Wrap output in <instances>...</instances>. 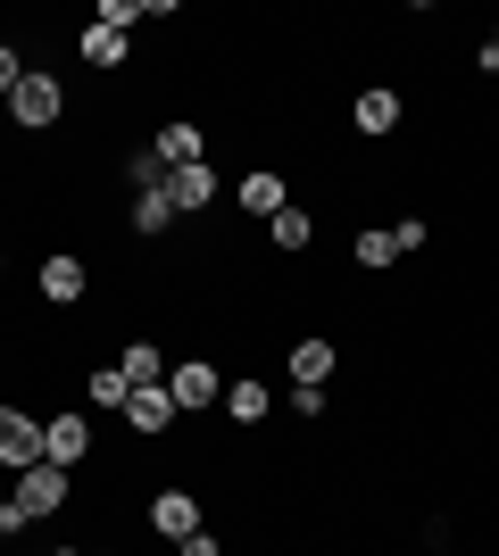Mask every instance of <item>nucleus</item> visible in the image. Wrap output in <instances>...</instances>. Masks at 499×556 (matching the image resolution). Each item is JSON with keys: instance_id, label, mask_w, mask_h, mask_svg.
I'll return each instance as SVG.
<instances>
[{"instance_id": "nucleus-4", "label": "nucleus", "mask_w": 499, "mask_h": 556, "mask_svg": "<svg viewBox=\"0 0 499 556\" xmlns=\"http://www.w3.org/2000/svg\"><path fill=\"white\" fill-rule=\"evenodd\" d=\"M150 532L166 540V548H184L191 532H200V490H184V482H166V490H150Z\"/></svg>"}, {"instance_id": "nucleus-21", "label": "nucleus", "mask_w": 499, "mask_h": 556, "mask_svg": "<svg viewBox=\"0 0 499 556\" xmlns=\"http://www.w3.org/2000/svg\"><path fill=\"white\" fill-rule=\"evenodd\" d=\"M134 232H142V241L175 232V200H166V191H142V200H134Z\"/></svg>"}, {"instance_id": "nucleus-9", "label": "nucleus", "mask_w": 499, "mask_h": 556, "mask_svg": "<svg viewBox=\"0 0 499 556\" xmlns=\"http://www.w3.org/2000/svg\"><path fill=\"white\" fill-rule=\"evenodd\" d=\"M400 116H408V100L391 92V84H366V92L350 100V125H358V134H366V141H383V134H400Z\"/></svg>"}, {"instance_id": "nucleus-25", "label": "nucleus", "mask_w": 499, "mask_h": 556, "mask_svg": "<svg viewBox=\"0 0 499 556\" xmlns=\"http://www.w3.org/2000/svg\"><path fill=\"white\" fill-rule=\"evenodd\" d=\"M175 556H225V540H216L209 523H200V532H191V540H184V548H175Z\"/></svg>"}, {"instance_id": "nucleus-23", "label": "nucleus", "mask_w": 499, "mask_h": 556, "mask_svg": "<svg viewBox=\"0 0 499 556\" xmlns=\"http://www.w3.org/2000/svg\"><path fill=\"white\" fill-rule=\"evenodd\" d=\"M25 75H34V67H25V50H17V42H0V100H9V92H17V84H25Z\"/></svg>"}, {"instance_id": "nucleus-12", "label": "nucleus", "mask_w": 499, "mask_h": 556, "mask_svg": "<svg viewBox=\"0 0 499 556\" xmlns=\"http://www.w3.org/2000/svg\"><path fill=\"white\" fill-rule=\"evenodd\" d=\"M175 416H184V407H175V391H166V382H159V391H134V399H125V424H134L142 441H159Z\"/></svg>"}, {"instance_id": "nucleus-6", "label": "nucleus", "mask_w": 499, "mask_h": 556, "mask_svg": "<svg viewBox=\"0 0 499 556\" xmlns=\"http://www.w3.org/2000/svg\"><path fill=\"white\" fill-rule=\"evenodd\" d=\"M234 208L241 216H259V225H275V216L291 208V184H284V166H250L234 184Z\"/></svg>"}, {"instance_id": "nucleus-29", "label": "nucleus", "mask_w": 499, "mask_h": 556, "mask_svg": "<svg viewBox=\"0 0 499 556\" xmlns=\"http://www.w3.org/2000/svg\"><path fill=\"white\" fill-rule=\"evenodd\" d=\"M92 556H100V548H92Z\"/></svg>"}, {"instance_id": "nucleus-2", "label": "nucleus", "mask_w": 499, "mask_h": 556, "mask_svg": "<svg viewBox=\"0 0 499 556\" xmlns=\"http://www.w3.org/2000/svg\"><path fill=\"white\" fill-rule=\"evenodd\" d=\"M166 391H175L184 416H200V407H225V374H216V357H175V366H166Z\"/></svg>"}, {"instance_id": "nucleus-11", "label": "nucleus", "mask_w": 499, "mask_h": 556, "mask_svg": "<svg viewBox=\"0 0 499 556\" xmlns=\"http://www.w3.org/2000/svg\"><path fill=\"white\" fill-rule=\"evenodd\" d=\"M150 150H159L166 166H200V159H209V134H200L191 116H166L159 134H150Z\"/></svg>"}, {"instance_id": "nucleus-20", "label": "nucleus", "mask_w": 499, "mask_h": 556, "mask_svg": "<svg viewBox=\"0 0 499 556\" xmlns=\"http://www.w3.org/2000/svg\"><path fill=\"white\" fill-rule=\"evenodd\" d=\"M84 399H92V407H117V416H125V399H134V382H125L117 366H92V374H84Z\"/></svg>"}, {"instance_id": "nucleus-8", "label": "nucleus", "mask_w": 499, "mask_h": 556, "mask_svg": "<svg viewBox=\"0 0 499 556\" xmlns=\"http://www.w3.org/2000/svg\"><path fill=\"white\" fill-rule=\"evenodd\" d=\"M216 191H225L216 159H200V166H175V175H166V200H175V216H200V208H216Z\"/></svg>"}, {"instance_id": "nucleus-26", "label": "nucleus", "mask_w": 499, "mask_h": 556, "mask_svg": "<svg viewBox=\"0 0 499 556\" xmlns=\"http://www.w3.org/2000/svg\"><path fill=\"white\" fill-rule=\"evenodd\" d=\"M50 556H92V548H50Z\"/></svg>"}, {"instance_id": "nucleus-17", "label": "nucleus", "mask_w": 499, "mask_h": 556, "mask_svg": "<svg viewBox=\"0 0 499 556\" xmlns=\"http://www.w3.org/2000/svg\"><path fill=\"white\" fill-rule=\"evenodd\" d=\"M266 407H275V399H266V382H259V374L225 382V424H241V432H250V424H266Z\"/></svg>"}, {"instance_id": "nucleus-3", "label": "nucleus", "mask_w": 499, "mask_h": 556, "mask_svg": "<svg viewBox=\"0 0 499 556\" xmlns=\"http://www.w3.org/2000/svg\"><path fill=\"white\" fill-rule=\"evenodd\" d=\"M9 498H17V507L34 515V523H42V515H59V507L75 498V473L42 457V465H25V473H17V490H9Z\"/></svg>"}, {"instance_id": "nucleus-1", "label": "nucleus", "mask_w": 499, "mask_h": 556, "mask_svg": "<svg viewBox=\"0 0 499 556\" xmlns=\"http://www.w3.org/2000/svg\"><path fill=\"white\" fill-rule=\"evenodd\" d=\"M59 116H67V84H59V75L34 67L17 92H9V125H17V134H50Z\"/></svg>"}, {"instance_id": "nucleus-15", "label": "nucleus", "mask_w": 499, "mask_h": 556, "mask_svg": "<svg viewBox=\"0 0 499 556\" xmlns=\"http://www.w3.org/2000/svg\"><path fill=\"white\" fill-rule=\"evenodd\" d=\"M75 50H84V67H125V59H134V42H125L117 25H84V34H75Z\"/></svg>"}, {"instance_id": "nucleus-16", "label": "nucleus", "mask_w": 499, "mask_h": 556, "mask_svg": "<svg viewBox=\"0 0 499 556\" xmlns=\"http://www.w3.org/2000/svg\"><path fill=\"white\" fill-rule=\"evenodd\" d=\"M350 257H358V275H391V266H400V241H391V225H358Z\"/></svg>"}, {"instance_id": "nucleus-14", "label": "nucleus", "mask_w": 499, "mask_h": 556, "mask_svg": "<svg viewBox=\"0 0 499 556\" xmlns=\"http://www.w3.org/2000/svg\"><path fill=\"white\" fill-rule=\"evenodd\" d=\"M166 366H175V357H166L159 341H125V357H117V374L134 382V391H159V382H166Z\"/></svg>"}, {"instance_id": "nucleus-13", "label": "nucleus", "mask_w": 499, "mask_h": 556, "mask_svg": "<svg viewBox=\"0 0 499 556\" xmlns=\"http://www.w3.org/2000/svg\"><path fill=\"white\" fill-rule=\"evenodd\" d=\"M333 366H341V349H333L325 332L291 341V382H316V391H325V382H333Z\"/></svg>"}, {"instance_id": "nucleus-28", "label": "nucleus", "mask_w": 499, "mask_h": 556, "mask_svg": "<svg viewBox=\"0 0 499 556\" xmlns=\"http://www.w3.org/2000/svg\"><path fill=\"white\" fill-rule=\"evenodd\" d=\"M0 275H9V250H0Z\"/></svg>"}, {"instance_id": "nucleus-7", "label": "nucleus", "mask_w": 499, "mask_h": 556, "mask_svg": "<svg viewBox=\"0 0 499 556\" xmlns=\"http://www.w3.org/2000/svg\"><path fill=\"white\" fill-rule=\"evenodd\" d=\"M34 291H42L50 307H75L84 291H92V266H84L75 250H50V257H42V275H34Z\"/></svg>"}, {"instance_id": "nucleus-10", "label": "nucleus", "mask_w": 499, "mask_h": 556, "mask_svg": "<svg viewBox=\"0 0 499 556\" xmlns=\"http://www.w3.org/2000/svg\"><path fill=\"white\" fill-rule=\"evenodd\" d=\"M42 457L75 473V465L92 457V424H84V416H67V407H59V416H42Z\"/></svg>"}, {"instance_id": "nucleus-22", "label": "nucleus", "mask_w": 499, "mask_h": 556, "mask_svg": "<svg viewBox=\"0 0 499 556\" xmlns=\"http://www.w3.org/2000/svg\"><path fill=\"white\" fill-rule=\"evenodd\" d=\"M391 241H400V257H416L433 241V225H425V216H391Z\"/></svg>"}, {"instance_id": "nucleus-5", "label": "nucleus", "mask_w": 499, "mask_h": 556, "mask_svg": "<svg viewBox=\"0 0 499 556\" xmlns=\"http://www.w3.org/2000/svg\"><path fill=\"white\" fill-rule=\"evenodd\" d=\"M0 465H9V473L42 465V416L17 407V399H0Z\"/></svg>"}, {"instance_id": "nucleus-18", "label": "nucleus", "mask_w": 499, "mask_h": 556, "mask_svg": "<svg viewBox=\"0 0 499 556\" xmlns=\"http://www.w3.org/2000/svg\"><path fill=\"white\" fill-rule=\"evenodd\" d=\"M117 175H125L134 191H166V175H175V166H166L159 150H150V141H134V150L117 159Z\"/></svg>"}, {"instance_id": "nucleus-24", "label": "nucleus", "mask_w": 499, "mask_h": 556, "mask_svg": "<svg viewBox=\"0 0 499 556\" xmlns=\"http://www.w3.org/2000/svg\"><path fill=\"white\" fill-rule=\"evenodd\" d=\"M291 416H300V424H325V391H316V382H300V391H291Z\"/></svg>"}, {"instance_id": "nucleus-27", "label": "nucleus", "mask_w": 499, "mask_h": 556, "mask_svg": "<svg viewBox=\"0 0 499 556\" xmlns=\"http://www.w3.org/2000/svg\"><path fill=\"white\" fill-rule=\"evenodd\" d=\"M491 50H499V17H491Z\"/></svg>"}, {"instance_id": "nucleus-19", "label": "nucleus", "mask_w": 499, "mask_h": 556, "mask_svg": "<svg viewBox=\"0 0 499 556\" xmlns=\"http://www.w3.org/2000/svg\"><path fill=\"white\" fill-rule=\"evenodd\" d=\"M266 241H275V250H284V257H300V250H309V241H316V208H300V200H291V208L275 216V225H266Z\"/></svg>"}]
</instances>
